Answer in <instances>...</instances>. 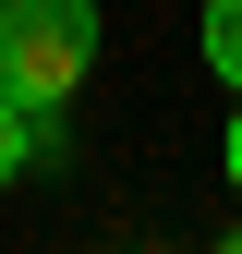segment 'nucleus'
<instances>
[{
    "mask_svg": "<svg viewBox=\"0 0 242 254\" xmlns=\"http://www.w3.org/2000/svg\"><path fill=\"white\" fill-rule=\"evenodd\" d=\"M97 61V0H0V97L60 109Z\"/></svg>",
    "mask_w": 242,
    "mask_h": 254,
    "instance_id": "1",
    "label": "nucleus"
},
{
    "mask_svg": "<svg viewBox=\"0 0 242 254\" xmlns=\"http://www.w3.org/2000/svg\"><path fill=\"white\" fill-rule=\"evenodd\" d=\"M37 145H49V109H12V97H0V182H12Z\"/></svg>",
    "mask_w": 242,
    "mask_h": 254,
    "instance_id": "3",
    "label": "nucleus"
},
{
    "mask_svg": "<svg viewBox=\"0 0 242 254\" xmlns=\"http://www.w3.org/2000/svg\"><path fill=\"white\" fill-rule=\"evenodd\" d=\"M230 182H242V121H230Z\"/></svg>",
    "mask_w": 242,
    "mask_h": 254,
    "instance_id": "4",
    "label": "nucleus"
},
{
    "mask_svg": "<svg viewBox=\"0 0 242 254\" xmlns=\"http://www.w3.org/2000/svg\"><path fill=\"white\" fill-rule=\"evenodd\" d=\"M206 61H218V85L242 97V0H206Z\"/></svg>",
    "mask_w": 242,
    "mask_h": 254,
    "instance_id": "2",
    "label": "nucleus"
},
{
    "mask_svg": "<svg viewBox=\"0 0 242 254\" xmlns=\"http://www.w3.org/2000/svg\"><path fill=\"white\" fill-rule=\"evenodd\" d=\"M230 254H242V230H230Z\"/></svg>",
    "mask_w": 242,
    "mask_h": 254,
    "instance_id": "5",
    "label": "nucleus"
}]
</instances>
